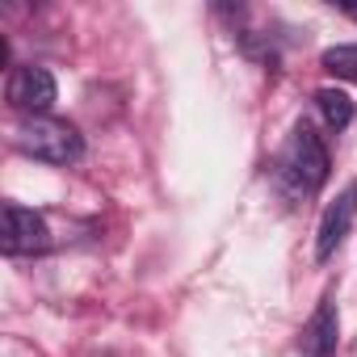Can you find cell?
<instances>
[{
	"mask_svg": "<svg viewBox=\"0 0 357 357\" xmlns=\"http://www.w3.org/2000/svg\"><path fill=\"white\" fill-rule=\"evenodd\" d=\"M13 143H17L26 155H34V160H43V164H59V168H68V164H76V160L84 155L80 130H76L72 122L47 118V114H43V118H22Z\"/></svg>",
	"mask_w": 357,
	"mask_h": 357,
	"instance_id": "1",
	"label": "cell"
},
{
	"mask_svg": "<svg viewBox=\"0 0 357 357\" xmlns=\"http://www.w3.org/2000/svg\"><path fill=\"white\" fill-rule=\"evenodd\" d=\"M286 168H290V176L298 181L303 194L324 190L332 164H328V147H324V139L315 135V126L298 122V126L290 130V143H286Z\"/></svg>",
	"mask_w": 357,
	"mask_h": 357,
	"instance_id": "2",
	"label": "cell"
},
{
	"mask_svg": "<svg viewBox=\"0 0 357 357\" xmlns=\"http://www.w3.org/2000/svg\"><path fill=\"white\" fill-rule=\"evenodd\" d=\"M5 97H9V105H13L17 114L43 118V114L55 105L59 89H55V76H51L47 68L22 63V68H13V76H9V84H5Z\"/></svg>",
	"mask_w": 357,
	"mask_h": 357,
	"instance_id": "3",
	"label": "cell"
},
{
	"mask_svg": "<svg viewBox=\"0 0 357 357\" xmlns=\"http://www.w3.org/2000/svg\"><path fill=\"white\" fill-rule=\"evenodd\" d=\"M0 248L5 257H34L51 248V227L38 211H26L17 202L5 206V227H0Z\"/></svg>",
	"mask_w": 357,
	"mask_h": 357,
	"instance_id": "4",
	"label": "cell"
},
{
	"mask_svg": "<svg viewBox=\"0 0 357 357\" xmlns=\"http://www.w3.org/2000/svg\"><path fill=\"white\" fill-rule=\"evenodd\" d=\"M349 223H353V194H340L328 211H324V219H319V240H315V261H328L336 248H340V240L349 236Z\"/></svg>",
	"mask_w": 357,
	"mask_h": 357,
	"instance_id": "5",
	"label": "cell"
},
{
	"mask_svg": "<svg viewBox=\"0 0 357 357\" xmlns=\"http://www.w3.org/2000/svg\"><path fill=\"white\" fill-rule=\"evenodd\" d=\"M336 336H340V324H336V303L324 298L303 332V349L307 357H336Z\"/></svg>",
	"mask_w": 357,
	"mask_h": 357,
	"instance_id": "6",
	"label": "cell"
},
{
	"mask_svg": "<svg viewBox=\"0 0 357 357\" xmlns=\"http://www.w3.org/2000/svg\"><path fill=\"white\" fill-rule=\"evenodd\" d=\"M315 105H319V114H324V122L332 130H344L353 122V97L340 93V89H319L315 93Z\"/></svg>",
	"mask_w": 357,
	"mask_h": 357,
	"instance_id": "7",
	"label": "cell"
},
{
	"mask_svg": "<svg viewBox=\"0 0 357 357\" xmlns=\"http://www.w3.org/2000/svg\"><path fill=\"white\" fill-rule=\"evenodd\" d=\"M319 63H324L336 80H353V84H357V47H353V43H344V47H328Z\"/></svg>",
	"mask_w": 357,
	"mask_h": 357,
	"instance_id": "8",
	"label": "cell"
},
{
	"mask_svg": "<svg viewBox=\"0 0 357 357\" xmlns=\"http://www.w3.org/2000/svg\"><path fill=\"white\" fill-rule=\"evenodd\" d=\"M340 9H344V13H349V17H357V5H340Z\"/></svg>",
	"mask_w": 357,
	"mask_h": 357,
	"instance_id": "9",
	"label": "cell"
},
{
	"mask_svg": "<svg viewBox=\"0 0 357 357\" xmlns=\"http://www.w3.org/2000/svg\"><path fill=\"white\" fill-rule=\"evenodd\" d=\"M353 206H357V185H353Z\"/></svg>",
	"mask_w": 357,
	"mask_h": 357,
	"instance_id": "10",
	"label": "cell"
}]
</instances>
